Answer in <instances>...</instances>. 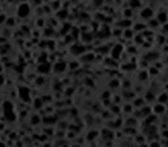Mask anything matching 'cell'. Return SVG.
I'll list each match as a JSON object with an SVG mask.
<instances>
[{"mask_svg": "<svg viewBox=\"0 0 168 147\" xmlns=\"http://www.w3.org/2000/svg\"><path fill=\"white\" fill-rule=\"evenodd\" d=\"M31 14V4L28 2H21L17 4V8H16V16L21 20L28 18Z\"/></svg>", "mask_w": 168, "mask_h": 147, "instance_id": "6da1fadb", "label": "cell"}, {"mask_svg": "<svg viewBox=\"0 0 168 147\" xmlns=\"http://www.w3.org/2000/svg\"><path fill=\"white\" fill-rule=\"evenodd\" d=\"M154 16H155V10L151 8V7H142V9H141V12H139V17L145 20V21H149L150 18H154Z\"/></svg>", "mask_w": 168, "mask_h": 147, "instance_id": "7a4b0ae2", "label": "cell"}, {"mask_svg": "<svg viewBox=\"0 0 168 147\" xmlns=\"http://www.w3.org/2000/svg\"><path fill=\"white\" fill-rule=\"evenodd\" d=\"M110 53H111V57L112 59H115V60H117L119 57L121 56V53H124V47L121 46V44H113V47L110 50Z\"/></svg>", "mask_w": 168, "mask_h": 147, "instance_id": "3957f363", "label": "cell"}, {"mask_svg": "<svg viewBox=\"0 0 168 147\" xmlns=\"http://www.w3.org/2000/svg\"><path fill=\"white\" fill-rule=\"evenodd\" d=\"M151 112H154L156 116H163L167 112V106L160 104V103H156V104H154L153 107H151Z\"/></svg>", "mask_w": 168, "mask_h": 147, "instance_id": "277c9868", "label": "cell"}, {"mask_svg": "<svg viewBox=\"0 0 168 147\" xmlns=\"http://www.w3.org/2000/svg\"><path fill=\"white\" fill-rule=\"evenodd\" d=\"M84 51H85V46L82 44V43H74V44L70 47V52H72L73 55H76V56L84 53Z\"/></svg>", "mask_w": 168, "mask_h": 147, "instance_id": "5b68a950", "label": "cell"}, {"mask_svg": "<svg viewBox=\"0 0 168 147\" xmlns=\"http://www.w3.org/2000/svg\"><path fill=\"white\" fill-rule=\"evenodd\" d=\"M67 68H68V64L65 61H57V63L53 64V67H52V69H53V72H55V73L65 72Z\"/></svg>", "mask_w": 168, "mask_h": 147, "instance_id": "8992f818", "label": "cell"}, {"mask_svg": "<svg viewBox=\"0 0 168 147\" xmlns=\"http://www.w3.org/2000/svg\"><path fill=\"white\" fill-rule=\"evenodd\" d=\"M154 17H155V20L158 21L160 25H162V24H166V22H167V10H166V9L159 10V12L156 13Z\"/></svg>", "mask_w": 168, "mask_h": 147, "instance_id": "52a82bcc", "label": "cell"}, {"mask_svg": "<svg viewBox=\"0 0 168 147\" xmlns=\"http://www.w3.org/2000/svg\"><path fill=\"white\" fill-rule=\"evenodd\" d=\"M155 96H156L155 92H153V91L149 90V91L145 92V95H143L142 98H143L145 103H153V102H155Z\"/></svg>", "mask_w": 168, "mask_h": 147, "instance_id": "ba28073f", "label": "cell"}, {"mask_svg": "<svg viewBox=\"0 0 168 147\" xmlns=\"http://www.w3.org/2000/svg\"><path fill=\"white\" fill-rule=\"evenodd\" d=\"M145 106V100H143V98H137V96H135L134 98V99H133V103H132V107L134 108V110H135V108H137V110H139V108H142Z\"/></svg>", "mask_w": 168, "mask_h": 147, "instance_id": "9c48e42d", "label": "cell"}, {"mask_svg": "<svg viewBox=\"0 0 168 147\" xmlns=\"http://www.w3.org/2000/svg\"><path fill=\"white\" fill-rule=\"evenodd\" d=\"M155 100H156V103L167 106V91H162L160 94H158L155 96Z\"/></svg>", "mask_w": 168, "mask_h": 147, "instance_id": "30bf717a", "label": "cell"}, {"mask_svg": "<svg viewBox=\"0 0 168 147\" xmlns=\"http://www.w3.org/2000/svg\"><path fill=\"white\" fill-rule=\"evenodd\" d=\"M134 34H135V33L132 30V28H129V29H124V30H123V34H121V37L124 38V39L129 41V39H132V38L134 37Z\"/></svg>", "mask_w": 168, "mask_h": 147, "instance_id": "8fae6325", "label": "cell"}, {"mask_svg": "<svg viewBox=\"0 0 168 147\" xmlns=\"http://www.w3.org/2000/svg\"><path fill=\"white\" fill-rule=\"evenodd\" d=\"M146 24V28H150L151 30H154V29H158L159 26H160V24L156 21L155 18H150L147 22H145Z\"/></svg>", "mask_w": 168, "mask_h": 147, "instance_id": "7c38bea8", "label": "cell"}, {"mask_svg": "<svg viewBox=\"0 0 168 147\" xmlns=\"http://www.w3.org/2000/svg\"><path fill=\"white\" fill-rule=\"evenodd\" d=\"M142 2H141V0H129V5L128 7L129 8H132L133 10L134 9H137V8H142Z\"/></svg>", "mask_w": 168, "mask_h": 147, "instance_id": "4fadbf2b", "label": "cell"}, {"mask_svg": "<svg viewBox=\"0 0 168 147\" xmlns=\"http://www.w3.org/2000/svg\"><path fill=\"white\" fill-rule=\"evenodd\" d=\"M134 16V10L132 9V8H129V7H127L125 9L123 10V17L124 18H127V20H131L132 17Z\"/></svg>", "mask_w": 168, "mask_h": 147, "instance_id": "5bb4252c", "label": "cell"}, {"mask_svg": "<svg viewBox=\"0 0 168 147\" xmlns=\"http://www.w3.org/2000/svg\"><path fill=\"white\" fill-rule=\"evenodd\" d=\"M81 39L84 43H90L93 41V34L91 33H81Z\"/></svg>", "mask_w": 168, "mask_h": 147, "instance_id": "9a60e30c", "label": "cell"}, {"mask_svg": "<svg viewBox=\"0 0 168 147\" xmlns=\"http://www.w3.org/2000/svg\"><path fill=\"white\" fill-rule=\"evenodd\" d=\"M38 69H39L41 74H45V73H47L48 70L51 69V67H50V64H48V63H41V65L38 67Z\"/></svg>", "mask_w": 168, "mask_h": 147, "instance_id": "2e32d148", "label": "cell"}, {"mask_svg": "<svg viewBox=\"0 0 168 147\" xmlns=\"http://www.w3.org/2000/svg\"><path fill=\"white\" fill-rule=\"evenodd\" d=\"M55 16H56L57 20H61V17H63V20H65L68 17V10L67 9H59Z\"/></svg>", "mask_w": 168, "mask_h": 147, "instance_id": "e0dca14e", "label": "cell"}, {"mask_svg": "<svg viewBox=\"0 0 168 147\" xmlns=\"http://www.w3.org/2000/svg\"><path fill=\"white\" fill-rule=\"evenodd\" d=\"M94 60V53H82L81 56V61L84 63H89V61H93Z\"/></svg>", "mask_w": 168, "mask_h": 147, "instance_id": "ac0fdd59", "label": "cell"}, {"mask_svg": "<svg viewBox=\"0 0 168 147\" xmlns=\"http://www.w3.org/2000/svg\"><path fill=\"white\" fill-rule=\"evenodd\" d=\"M5 25H7L8 28H13V26L17 25L14 16H10V17H7V20H5Z\"/></svg>", "mask_w": 168, "mask_h": 147, "instance_id": "d6986e66", "label": "cell"}, {"mask_svg": "<svg viewBox=\"0 0 168 147\" xmlns=\"http://www.w3.org/2000/svg\"><path fill=\"white\" fill-rule=\"evenodd\" d=\"M119 86H120V81L119 79H112L111 82H110V89H117Z\"/></svg>", "mask_w": 168, "mask_h": 147, "instance_id": "ffe728a7", "label": "cell"}, {"mask_svg": "<svg viewBox=\"0 0 168 147\" xmlns=\"http://www.w3.org/2000/svg\"><path fill=\"white\" fill-rule=\"evenodd\" d=\"M138 78H139L141 81H145V79H147V78H149V73H147V70H142V72L139 73Z\"/></svg>", "mask_w": 168, "mask_h": 147, "instance_id": "44dd1931", "label": "cell"}, {"mask_svg": "<svg viewBox=\"0 0 168 147\" xmlns=\"http://www.w3.org/2000/svg\"><path fill=\"white\" fill-rule=\"evenodd\" d=\"M30 122L33 125H37L38 122H41V117L38 115H33V116H31V118H30Z\"/></svg>", "mask_w": 168, "mask_h": 147, "instance_id": "7402d4cb", "label": "cell"}, {"mask_svg": "<svg viewBox=\"0 0 168 147\" xmlns=\"http://www.w3.org/2000/svg\"><path fill=\"white\" fill-rule=\"evenodd\" d=\"M110 98H111V91H110V90L102 92V99H103V100H107V99H110Z\"/></svg>", "mask_w": 168, "mask_h": 147, "instance_id": "603a6c76", "label": "cell"}, {"mask_svg": "<svg viewBox=\"0 0 168 147\" xmlns=\"http://www.w3.org/2000/svg\"><path fill=\"white\" fill-rule=\"evenodd\" d=\"M69 69H72V70H74V69H78L80 68V64L77 63V61H73V63H69Z\"/></svg>", "mask_w": 168, "mask_h": 147, "instance_id": "cb8c5ba5", "label": "cell"}, {"mask_svg": "<svg viewBox=\"0 0 168 147\" xmlns=\"http://www.w3.org/2000/svg\"><path fill=\"white\" fill-rule=\"evenodd\" d=\"M7 17L8 16L5 14V13H0V25H3V24H5V20H7Z\"/></svg>", "mask_w": 168, "mask_h": 147, "instance_id": "d4e9b609", "label": "cell"}, {"mask_svg": "<svg viewBox=\"0 0 168 147\" xmlns=\"http://www.w3.org/2000/svg\"><path fill=\"white\" fill-rule=\"evenodd\" d=\"M123 110L125 111L127 113H129V112H132V111L134 110V108L132 107V104H125V108H123Z\"/></svg>", "mask_w": 168, "mask_h": 147, "instance_id": "484cf974", "label": "cell"}, {"mask_svg": "<svg viewBox=\"0 0 168 147\" xmlns=\"http://www.w3.org/2000/svg\"><path fill=\"white\" fill-rule=\"evenodd\" d=\"M4 81H5V77H4V75H3L2 73H0V86L4 85Z\"/></svg>", "mask_w": 168, "mask_h": 147, "instance_id": "4316f807", "label": "cell"}, {"mask_svg": "<svg viewBox=\"0 0 168 147\" xmlns=\"http://www.w3.org/2000/svg\"><path fill=\"white\" fill-rule=\"evenodd\" d=\"M139 147H149V145H146V143H142V145H139Z\"/></svg>", "mask_w": 168, "mask_h": 147, "instance_id": "83f0119b", "label": "cell"}, {"mask_svg": "<svg viewBox=\"0 0 168 147\" xmlns=\"http://www.w3.org/2000/svg\"><path fill=\"white\" fill-rule=\"evenodd\" d=\"M5 2H7V0H0V3H5Z\"/></svg>", "mask_w": 168, "mask_h": 147, "instance_id": "f1b7e54d", "label": "cell"}, {"mask_svg": "<svg viewBox=\"0 0 168 147\" xmlns=\"http://www.w3.org/2000/svg\"><path fill=\"white\" fill-rule=\"evenodd\" d=\"M3 12V9H2V7H0V13H2Z\"/></svg>", "mask_w": 168, "mask_h": 147, "instance_id": "f546056e", "label": "cell"}, {"mask_svg": "<svg viewBox=\"0 0 168 147\" xmlns=\"http://www.w3.org/2000/svg\"><path fill=\"white\" fill-rule=\"evenodd\" d=\"M51 2H53V0H50V3H51Z\"/></svg>", "mask_w": 168, "mask_h": 147, "instance_id": "4dcf8cb0", "label": "cell"}]
</instances>
